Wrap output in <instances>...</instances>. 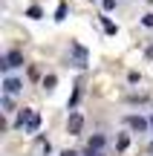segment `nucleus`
<instances>
[{
	"label": "nucleus",
	"mask_w": 153,
	"mask_h": 156,
	"mask_svg": "<svg viewBox=\"0 0 153 156\" xmlns=\"http://www.w3.org/2000/svg\"><path fill=\"white\" fill-rule=\"evenodd\" d=\"M144 23H148V26H153V15H148V17H144Z\"/></svg>",
	"instance_id": "nucleus-7"
},
{
	"label": "nucleus",
	"mask_w": 153,
	"mask_h": 156,
	"mask_svg": "<svg viewBox=\"0 0 153 156\" xmlns=\"http://www.w3.org/2000/svg\"><path fill=\"white\" fill-rule=\"evenodd\" d=\"M20 87H23V84L17 81V78H6V81H3V90H6V95H15Z\"/></svg>",
	"instance_id": "nucleus-4"
},
{
	"label": "nucleus",
	"mask_w": 153,
	"mask_h": 156,
	"mask_svg": "<svg viewBox=\"0 0 153 156\" xmlns=\"http://www.w3.org/2000/svg\"><path fill=\"white\" fill-rule=\"evenodd\" d=\"M104 145V139H101V136H96V139H90V151H92V147H101Z\"/></svg>",
	"instance_id": "nucleus-6"
},
{
	"label": "nucleus",
	"mask_w": 153,
	"mask_h": 156,
	"mask_svg": "<svg viewBox=\"0 0 153 156\" xmlns=\"http://www.w3.org/2000/svg\"><path fill=\"white\" fill-rule=\"evenodd\" d=\"M81 127H84V119H81L78 113H72V116H69V133L78 136V133H81Z\"/></svg>",
	"instance_id": "nucleus-2"
},
{
	"label": "nucleus",
	"mask_w": 153,
	"mask_h": 156,
	"mask_svg": "<svg viewBox=\"0 0 153 156\" xmlns=\"http://www.w3.org/2000/svg\"><path fill=\"white\" fill-rule=\"evenodd\" d=\"M127 124H130L133 130H139V133H142V130H148V122H144L142 116H127Z\"/></svg>",
	"instance_id": "nucleus-5"
},
{
	"label": "nucleus",
	"mask_w": 153,
	"mask_h": 156,
	"mask_svg": "<svg viewBox=\"0 0 153 156\" xmlns=\"http://www.w3.org/2000/svg\"><path fill=\"white\" fill-rule=\"evenodd\" d=\"M23 64V55L20 52H9V55L3 58V67H20Z\"/></svg>",
	"instance_id": "nucleus-3"
},
{
	"label": "nucleus",
	"mask_w": 153,
	"mask_h": 156,
	"mask_svg": "<svg viewBox=\"0 0 153 156\" xmlns=\"http://www.w3.org/2000/svg\"><path fill=\"white\" fill-rule=\"evenodd\" d=\"M20 124H26L29 130H38V127H40V116H38V113H32V110H26V107H23V113H20Z\"/></svg>",
	"instance_id": "nucleus-1"
}]
</instances>
